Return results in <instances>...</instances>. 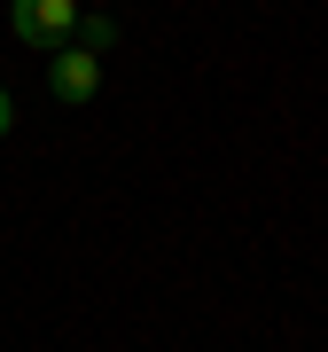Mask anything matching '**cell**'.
I'll list each match as a JSON object with an SVG mask.
<instances>
[{
  "instance_id": "cell-1",
  "label": "cell",
  "mask_w": 328,
  "mask_h": 352,
  "mask_svg": "<svg viewBox=\"0 0 328 352\" xmlns=\"http://www.w3.org/2000/svg\"><path fill=\"white\" fill-rule=\"evenodd\" d=\"M8 32L24 39V47H63V39L78 32V0H16L8 8Z\"/></svg>"
},
{
  "instance_id": "cell-2",
  "label": "cell",
  "mask_w": 328,
  "mask_h": 352,
  "mask_svg": "<svg viewBox=\"0 0 328 352\" xmlns=\"http://www.w3.org/2000/svg\"><path fill=\"white\" fill-rule=\"evenodd\" d=\"M47 87H55V102H94V87H102V47L63 39L55 63H47Z\"/></svg>"
},
{
  "instance_id": "cell-3",
  "label": "cell",
  "mask_w": 328,
  "mask_h": 352,
  "mask_svg": "<svg viewBox=\"0 0 328 352\" xmlns=\"http://www.w3.org/2000/svg\"><path fill=\"white\" fill-rule=\"evenodd\" d=\"M8 126H16V102H8V87H0V141H8Z\"/></svg>"
}]
</instances>
